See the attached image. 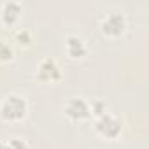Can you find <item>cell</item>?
<instances>
[{"mask_svg": "<svg viewBox=\"0 0 149 149\" xmlns=\"http://www.w3.org/2000/svg\"><path fill=\"white\" fill-rule=\"evenodd\" d=\"M28 112V102L19 93H9L0 102V118L7 123L21 121Z\"/></svg>", "mask_w": 149, "mask_h": 149, "instance_id": "1", "label": "cell"}, {"mask_svg": "<svg viewBox=\"0 0 149 149\" xmlns=\"http://www.w3.org/2000/svg\"><path fill=\"white\" fill-rule=\"evenodd\" d=\"M93 126H95V132L102 139H107V140H116L123 132V123L112 112H105V114L95 118Z\"/></svg>", "mask_w": 149, "mask_h": 149, "instance_id": "2", "label": "cell"}, {"mask_svg": "<svg viewBox=\"0 0 149 149\" xmlns=\"http://www.w3.org/2000/svg\"><path fill=\"white\" fill-rule=\"evenodd\" d=\"M65 116L74 121V123H79V121H86L91 118V109H90V102L83 97H70L63 107Z\"/></svg>", "mask_w": 149, "mask_h": 149, "instance_id": "3", "label": "cell"}, {"mask_svg": "<svg viewBox=\"0 0 149 149\" xmlns=\"http://www.w3.org/2000/svg\"><path fill=\"white\" fill-rule=\"evenodd\" d=\"M126 26H128V21L125 13H109L102 18V23H100L102 33L112 39L121 37L126 32Z\"/></svg>", "mask_w": 149, "mask_h": 149, "instance_id": "4", "label": "cell"}, {"mask_svg": "<svg viewBox=\"0 0 149 149\" xmlns=\"http://www.w3.org/2000/svg\"><path fill=\"white\" fill-rule=\"evenodd\" d=\"M61 67H60V63L54 60V58H51V56H47V58H42L40 61H39V67H37V79L40 81V83H58L60 79H61Z\"/></svg>", "mask_w": 149, "mask_h": 149, "instance_id": "5", "label": "cell"}, {"mask_svg": "<svg viewBox=\"0 0 149 149\" xmlns=\"http://www.w3.org/2000/svg\"><path fill=\"white\" fill-rule=\"evenodd\" d=\"M65 51L70 58L81 60L88 54V44L79 33H68L65 39Z\"/></svg>", "mask_w": 149, "mask_h": 149, "instance_id": "6", "label": "cell"}, {"mask_svg": "<svg viewBox=\"0 0 149 149\" xmlns=\"http://www.w3.org/2000/svg\"><path fill=\"white\" fill-rule=\"evenodd\" d=\"M21 13H23V6L19 2H16V0H9V2H6L2 6V9H0V19H2L4 25L13 26L19 19Z\"/></svg>", "mask_w": 149, "mask_h": 149, "instance_id": "7", "label": "cell"}, {"mask_svg": "<svg viewBox=\"0 0 149 149\" xmlns=\"http://www.w3.org/2000/svg\"><path fill=\"white\" fill-rule=\"evenodd\" d=\"M14 60V47L9 40L0 39V63H7Z\"/></svg>", "mask_w": 149, "mask_h": 149, "instance_id": "8", "label": "cell"}, {"mask_svg": "<svg viewBox=\"0 0 149 149\" xmlns=\"http://www.w3.org/2000/svg\"><path fill=\"white\" fill-rule=\"evenodd\" d=\"M13 40L19 46H30L32 44V33L26 28H18L13 35Z\"/></svg>", "mask_w": 149, "mask_h": 149, "instance_id": "9", "label": "cell"}, {"mask_svg": "<svg viewBox=\"0 0 149 149\" xmlns=\"http://www.w3.org/2000/svg\"><path fill=\"white\" fill-rule=\"evenodd\" d=\"M90 109H91V116H95V118H98V116L109 112V105H107V102L102 100V98H97V100L90 102Z\"/></svg>", "mask_w": 149, "mask_h": 149, "instance_id": "10", "label": "cell"}, {"mask_svg": "<svg viewBox=\"0 0 149 149\" xmlns=\"http://www.w3.org/2000/svg\"><path fill=\"white\" fill-rule=\"evenodd\" d=\"M9 146H11V149H28V142L21 137H13L9 140Z\"/></svg>", "mask_w": 149, "mask_h": 149, "instance_id": "11", "label": "cell"}, {"mask_svg": "<svg viewBox=\"0 0 149 149\" xmlns=\"http://www.w3.org/2000/svg\"><path fill=\"white\" fill-rule=\"evenodd\" d=\"M0 149H11L9 142H6V140H0Z\"/></svg>", "mask_w": 149, "mask_h": 149, "instance_id": "12", "label": "cell"}]
</instances>
